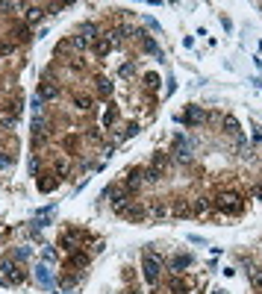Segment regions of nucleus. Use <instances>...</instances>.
<instances>
[{
    "label": "nucleus",
    "mask_w": 262,
    "mask_h": 294,
    "mask_svg": "<svg viewBox=\"0 0 262 294\" xmlns=\"http://www.w3.org/2000/svg\"><path fill=\"white\" fill-rule=\"evenodd\" d=\"M212 206L218 215H242L245 212V203H242V197H238L236 191H218Z\"/></svg>",
    "instance_id": "nucleus-1"
},
{
    "label": "nucleus",
    "mask_w": 262,
    "mask_h": 294,
    "mask_svg": "<svg viewBox=\"0 0 262 294\" xmlns=\"http://www.w3.org/2000/svg\"><path fill=\"white\" fill-rule=\"evenodd\" d=\"M142 274H144V280L150 282V285H156V282H159V277H162V262H159V256H154L150 250H144Z\"/></svg>",
    "instance_id": "nucleus-2"
},
{
    "label": "nucleus",
    "mask_w": 262,
    "mask_h": 294,
    "mask_svg": "<svg viewBox=\"0 0 262 294\" xmlns=\"http://www.w3.org/2000/svg\"><path fill=\"white\" fill-rule=\"evenodd\" d=\"M171 159L180 165H189L191 159H194V153H191V141L186 139V135H177L174 139V144H171Z\"/></svg>",
    "instance_id": "nucleus-3"
},
{
    "label": "nucleus",
    "mask_w": 262,
    "mask_h": 294,
    "mask_svg": "<svg viewBox=\"0 0 262 294\" xmlns=\"http://www.w3.org/2000/svg\"><path fill=\"white\" fill-rule=\"evenodd\" d=\"M0 282H3V285H21V282H24V270L18 268L12 259H6V262L0 265Z\"/></svg>",
    "instance_id": "nucleus-4"
},
{
    "label": "nucleus",
    "mask_w": 262,
    "mask_h": 294,
    "mask_svg": "<svg viewBox=\"0 0 262 294\" xmlns=\"http://www.w3.org/2000/svg\"><path fill=\"white\" fill-rule=\"evenodd\" d=\"M83 238H85L83 230H68V233H62V235H59V247L65 250V253L83 250Z\"/></svg>",
    "instance_id": "nucleus-5"
},
{
    "label": "nucleus",
    "mask_w": 262,
    "mask_h": 294,
    "mask_svg": "<svg viewBox=\"0 0 262 294\" xmlns=\"http://www.w3.org/2000/svg\"><path fill=\"white\" fill-rule=\"evenodd\" d=\"M118 215H121V218H127V221L142 223L144 218H147V206H144V200H130V203L118 212Z\"/></svg>",
    "instance_id": "nucleus-6"
},
{
    "label": "nucleus",
    "mask_w": 262,
    "mask_h": 294,
    "mask_svg": "<svg viewBox=\"0 0 262 294\" xmlns=\"http://www.w3.org/2000/svg\"><path fill=\"white\" fill-rule=\"evenodd\" d=\"M106 197H109V203H112V209L115 212H121L127 203L133 200V194H130V188H124V186H112V188H106Z\"/></svg>",
    "instance_id": "nucleus-7"
},
{
    "label": "nucleus",
    "mask_w": 262,
    "mask_h": 294,
    "mask_svg": "<svg viewBox=\"0 0 262 294\" xmlns=\"http://www.w3.org/2000/svg\"><path fill=\"white\" fill-rule=\"evenodd\" d=\"M177 121L183 124V127H201L203 121H206V112H203V106H189Z\"/></svg>",
    "instance_id": "nucleus-8"
},
{
    "label": "nucleus",
    "mask_w": 262,
    "mask_h": 294,
    "mask_svg": "<svg viewBox=\"0 0 262 294\" xmlns=\"http://www.w3.org/2000/svg\"><path fill=\"white\" fill-rule=\"evenodd\" d=\"M191 265H194V259H191L189 253H177V256H171V262H168V268L174 270V274H183V270H189Z\"/></svg>",
    "instance_id": "nucleus-9"
},
{
    "label": "nucleus",
    "mask_w": 262,
    "mask_h": 294,
    "mask_svg": "<svg viewBox=\"0 0 262 294\" xmlns=\"http://www.w3.org/2000/svg\"><path fill=\"white\" fill-rule=\"evenodd\" d=\"M36 186H38L41 194H50V191H56V186H59V176L56 174H41V176H36Z\"/></svg>",
    "instance_id": "nucleus-10"
},
{
    "label": "nucleus",
    "mask_w": 262,
    "mask_h": 294,
    "mask_svg": "<svg viewBox=\"0 0 262 294\" xmlns=\"http://www.w3.org/2000/svg\"><path fill=\"white\" fill-rule=\"evenodd\" d=\"M171 212H174L177 218H194L191 200H186V197H174V206H171Z\"/></svg>",
    "instance_id": "nucleus-11"
},
{
    "label": "nucleus",
    "mask_w": 262,
    "mask_h": 294,
    "mask_svg": "<svg viewBox=\"0 0 262 294\" xmlns=\"http://www.w3.org/2000/svg\"><path fill=\"white\" fill-rule=\"evenodd\" d=\"M191 209H194V215L198 218H203V215H215V206L209 197H194L191 200Z\"/></svg>",
    "instance_id": "nucleus-12"
},
{
    "label": "nucleus",
    "mask_w": 262,
    "mask_h": 294,
    "mask_svg": "<svg viewBox=\"0 0 262 294\" xmlns=\"http://www.w3.org/2000/svg\"><path fill=\"white\" fill-rule=\"evenodd\" d=\"M168 288H171V294H189V291H191V282L186 280V277L174 274V277L168 280Z\"/></svg>",
    "instance_id": "nucleus-13"
},
{
    "label": "nucleus",
    "mask_w": 262,
    "mask_h": 294,
    "mask_svg": "<svg viewBox=\"0 0 262 294\" xmlns=\"http://www.w3.org/2000/svg\"><path fill=\"white\" fill-rule=\"evenodd\" d=\"M142 183H144V179H142V168H130V171L124 174V183H121V186L130 188V191H136Z\"/></svg>",
    "instance_id": "nucleus-14"
},
{
    "label": "nucleus",
    "mask_w": 262,
    "mask_h": 294,
    "mask_svg": "<svg viewBox=\"0 0 262 294\" xmlns=\"http://www.w3.org/2000/svg\"><path fill=\"white\" fill-rule=\"evenodd\" d=\"M89 265V256H85V250H74V253H68V259H65V268L74 270V268H85Z\"/></svg>",
    "instance_id": "nucleus-15"
},
{
    "label": "nucleus",
    "mask_w": 262,
    "mask_h": 294,
    "mask_svg": "<svg viewBox=\"0 0 262 294\" xmlns=\"http://www.w3.org/2000/svg\"><path fill=\"white\" fill-rule=\"evenodd\" d=\"M168 203L165 200H154V203H147V215L150 218H156V221H162V218H168Z\"/></svg>",
    "instance_id": "nucleus-16"
},
{
    "label": "nucleus",
    "mask_w": 262,
    "mask_h": 294,
    "mask_svg": "<svg viewBox=\"0 0 262 294\" xmlns=\"http://www.w3.org/2000/svg\"><path fill=\"white\" fill-rule=\"evenodd\" d=\"M36 97H41L45 103H48V100H56V97H59V88H56L50 80H45L41 85H38V94H36Z\"/></svg>",
    "instance_id": "nucleus-17"
},
{
    "label": "nucleus",
    "mask_w": 262,
    "mask_h": 294,
    "mask_svg": "<svg viewBox=\"0 0 262 294\" xmlns=\"http://www.w3.org/2000/svg\"><path fill=\"white\" fill-rule=\"evenodd\" d=\"M142 50H144V53H150V56H156L159 62L165 59V53H162V47L156 44V41L150 38V35H144V38H142Z\"/></svg>",
    "instance_id": "nucleus-18"
},
{
    "label": "nucleus",
    "mask_w": 262,
    "mask_h": 294,
    "mask_svg": "<svg viewBox=\"0 0 262 294\" xmlns=\"http://www.w3.org/2000/svg\"><path fill=\"white\" fill-rule=\"evenodd\" d=\"M36 282L41 288H50L53 285V277H50V265H38L36 268Z\"/></svg>",
    "instance_id": "nucleus-19"
},
{
    "label": "nucleus",
    "mask_w": 262,
    "mask_h": 294,
    "mask_svg": "<svg viewBox=\"0 0 262 294\" xmlns=\"http://www.w3.org/2000/svg\"><path fill=\"white\" fill-rule=\"evenodd\" d=\"M150 168H156L159 174L165 176V171L171 168V159H168V153H154V159H150Z\"/></svg>",
    "instance_id": "nucleus-20"
},
{
    "label": "nucleus",
    "mask_w": 262,
    "mask_h": 294,
    "mask_svg": "<svg viewBox=\"0 0 262 294\" xmlns=\"http://www.w3.org/2000/svg\"><path fill=\"white\" fill-rule=\"evenodd\" d=\"M92 50H95L97 56H109V50H112V41H109L106 35H100L95 44H92Z\"/></svg>",
    "instance_id": "nucleus-21"
},
{
    "label": "nucleus",
    "mask_w": 262,
    "mask_h": 294,
    "mask_svg": "<svg viewBox=\"0 0 262 294\" xmlns=\"http://www.w3.org/2000/svg\"><path fill=\"white\" fill-rule=\"evenodd\" d=\"M142 179L147 186H159V183H162V174H159L156 168H142Z\"/></svg>",
    "instance_id": "nucleus-22"
},
{
    "label": "nucleus",
    "mask_w": 262,
    "mask_h": 294,
    "mask_svg": "<svg viewBox=\"0 0 262 294\" xmlns=\"http://www.w3.org/2000/svg\"><path fill=\"white\" fill-rule=\"evenodd\" d=\"M221 124H224V129H227V132H230V135H233L236 141L242 139V129H238V121H236L233 115H227L224 121H221Z\"/></svg>",
    "instance_id": "nucleus-23"
},
{
    "label": "nucleus",
    "mask_w": 262,
    "mask_h": 294,
    "mask_svg": "<svg viewBox=\"0 0 262 294\" xmlns=\"http://www.w3.org/2000/svg\"><path fill=\"white\" fill-rule=\"evenodd\" d=\"M95 82H97V94H100V97H109V94H112V88H115L109 77H97Z\"/></svg>",
    "instance_id": "nucleus-24"
},
{
    "label": "nucleus",
    "mask_w": 262,
    "mask_h": 294,
    "mask_svg": "<svg viewBox=\"0 0 262 294\" xmlns=\"http://www.w3.org/2000/svg\"><path fill=\"white\" fill-rule=\"evenodd\" d=\"M118 124V106H109L106 112H103V127H115Z\"/></svg>",
    "instance_id": "nucleus-25"
},
{
    "label": "nucleus",
    "mask_w": 262,
    "mask_h": 294,
    "mask_svg": "<svg viewBox=\"0 0 262 294\" xmlns=\"http://www.w3.org/2000/svg\"><path fill=\"white\" fill-rule=\"evenodd\" d=\"M248 280H250V285H253L256 291H262V268H250L248 270Z\"/></svg>",
    "instance_id": "nucleus-26"
},
{
    "label": "nucleus",
    "mask_w": 262,
    "mask_h": 294,
    "mask_svg": "<svg viewBox=\"0 0 262 294\" xmlns=\"http://www.w3.org/2000/svg\"><path fill=\"white\" fill-rule=\"evenodd\" d=\"M118 77L121 80H133V77H136V62H124L118 68Z\"/></svg>",
    "instance_id": "nucleus-27"
},
{
    "label": "nucleus",
    "mask_w": 262,
    "mask_h": 294,
    "mask_svg": "<svg viewBox=\"0 0 262 294\" xmlns=\"http://www.w3.org/2000/svg\"><path fill=\"white\" fill-rule=\"evenodd\" d=\"M9 35H12V41H30V35L33 33H30V27H18V30L12 27V33Z\"/></svg>",
    "instance_id": "nucleus-28"
},
{
    "label": "nucleus",
    "mask_w": 262,
    "mask_h": 294,
    "mask_svg": "<svg viewBox=\"0 0 262 294\" xmlns=\"http://www.w3.org/2000/svg\"><path fill=\"white\" fill-rule=\"evenodd\" d=\"M159 74H144V88L147 92H159Z\"/></svg>",
    "instance_id": "nucleus-29"
},
{
    "label": "nucleus",
    "mask_w": 262,
    "mask_h": 294,
    "mask_svg": "<svg viewBox=\"0 0 262 294\" xmlns=\"http://www.w3.org/2000/svg\"><path fill=\"white\" fill-rule=\"evenodd\" d=\"M41 15H45V6H27V21H41Z\"/></svg>",
    "instance_id": "nucleus-30"
},
{
    "label": "nucleus",
    "mask_w": 262,
    "mask_h": 294,
    "mask_svg": "<svg viewBox=\"0 0 262 294\" xmlns=\"http://www.w3.org/2000/svg\"><path fill=\"white\" fill-rule=\"evenodd\" d=\"M41 259H45V265H53L56 262V250L50 244H45V250H41Z\"/></svg>",
    "instance_id": "nucleus-31"
},
{
    "label": "nucleus",
    "mask_w": 262,
    "mask_h": 294,
    "mask_svg": "<svg viewBox=\"0 0 262 294\" xmlns=\"http://www.w3.org/2000/svg\"><path fill=\"white\" fill-rule=\"evenodd\" d=\"M74 106H77V109H92V97H89V94H77V97H74Z\"/></svg>",
    "instance_id": "nucleus-32"
},
{
    "label": "nucleus",
    "mask_w": 262,
    "mask_h": 294,
    "mask_svg": "<svg viewBox=\"0 0 262 294\" xmlns=\"http://www.w3.org/2000/svg\"><path fill=\"white\" fill-rule=\"evenodd\" d=\"M15 124H18V118H9V115H0V127L6 129V132H9V129H12Z\"/></svg>",
    "instance_id": "nucleus-33"
},
{
    "label": "nucleus",
    "mask_w": 262,
    "mask_h": 294,
    "mask_svg": "<svg viewBox=\"0 0 262 294\" xmlns=\"http://www.w3.org/2000/svg\"><path fill=\"white\" fill-rule=\"evenodd\" d=\"M9 165H12V156L6 150H0V168H9Z\"/></svg>",
    "instance_id": "nucleus-34"
},
{
    "label": "nucleus",
    "mask_w": 262,
    "mask_h": 294,
    "mask_svg": "<svg viewBox=\"0 0 262 294\" xmlns=\"http://www.w3.org/2000/svg\"><path fill=\"white\" fill-rule=\"evenodd\" d=\"M15 44H0V56H6V53H12Z\"/></svg>",
    "instance_id": "nucleus-35"
},
{
    "label": "nucleus",
    "mask_w": 262,
    "mask_h": 294,
    "mask_svg": "<svg viewBox=\"0 0 262 294\" xmlns=\"http://www.w3.org/2000/svg\"><path fill=\"white\" fill-rule=\"evenodd\" d=\"M27 256H30V250H27V247H21V250L15 253V259H27Z\"/></svg>",
    "instance_id": "nucleus-36"
},
{
    "label": "nucleus",
    "mask_w": 262,
    "mask_h": 294,
    "mask_svg": "<svg viewBox=\"0 0 262 294\" xmlns=\"http://www.w3.org/2000/svg\"><path fill=\"white\" fill-rule=\"evenodd\" d=\"M154 294H159V291H154Z\"/></svg>",
    "instance_id": "nucleus-37"
},
{
    "label": "nucleus",
    "mask_w": 262,
    "mask_h": 294,
    "mask_svg": "<svg viewBox=\"0 0 262 294\" xmlns=\"http://www.w3.org/2000/svg\"><path fill=\"white\" fill-rule=\"evenodd\" d=\"M259 294H262V291H259Z\"/></svg>",
    "instance_id": "nucleus-38"
}]
</instances>
